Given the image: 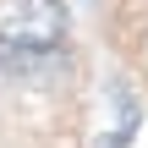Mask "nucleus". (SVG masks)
<instances>
[{"mask_svg": "<svg viewBox=\"0 0 148 148\" xmlns=\"http://www.w3.org/2000/svg\"><path fill=\"white\" fill-rule=\"evenodd\" d=\"M66 38V11L60 0H0V49L44 55Z\"/></svg>", "mask_w": 148, "mask_h": 148, "instance_id": "1", "label": "nucleus"}]
</instances>
